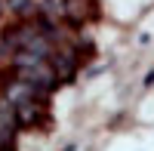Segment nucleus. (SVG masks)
Wrapping results in <instances>:
<instances>
[{
  "label": "nucleus",
  "mask_w": 154,
  "mask_h": 151,
  "mask_svg": "<svg viewBox=\"0 0 154 151\" xmlns=\"http://www.w3.org/2000/svg\"><path fill=\"white\" fill-rule=\"evenodd\" d=\"M9 9L22 19H37V0H6Z\"/></svg>",
  "instance_id": "obj_1"
}]
</instances>
